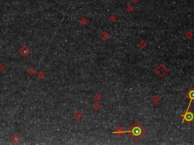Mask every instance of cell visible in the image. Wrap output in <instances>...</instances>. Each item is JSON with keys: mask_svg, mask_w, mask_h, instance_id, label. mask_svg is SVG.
<instances>
[{"mask_svg": "<svg viewBox=\"0 0 194 145\" xmlns=\"http://www.w3.org/2000/svg\"><path fill=\"white\" fill-rule=\"evenodd\" d=\"M182 116H183L182 122H186L187 123H190L193 121V119H194V114H193L192 112H190V110L186 111L185 114L182 115Z\"/></svg>", "mask_w": 194, "mask_h": 145, "instance_id": "7a4b0ae2", "label": "cell"}, {"mask_svg": "<svg viewBox=\"0 0 194 145\" xmlns=\"http://www.w3.org/2000/svg\"><path fill=\"white\" fill-rule=\"evenodd\" d=\"M3 68H4V67H3V66H2V64L0 63V72H1V71L3 70Z\"/></svg>", "mask_w": 194, "mask_h": 145, "instance_id": "277c9868", "label": "cell"}, {"mask_svg": "<svg viewBox=\"0 0 194 145\" xmlns=\"http://www.w3.org/2000/svg\"><path fill=\"white\" fill-rule=\"evenodd\" d=\"M125 133H128L135 141H137L144 135L145 130L137 122H135L132 126L130 127V129L125 132Z\"/></svg>", "mask_w": 194, "mask_h": 145, "instance_id": "6da1fadb", "label": "cell"}, {"mask_svg": "<svg viewBox=\"0 0 194 145\" xmlns=\"http://www.w3.org/2000/svg\"><path fill=\"white\" fill-rule=\"evenodd\" d=\"M188 98H190V104H189V105H188V107H187V110H186V111H188V110H190V104H191V103L194 101V88H191L189 91H188V93L186 94Z\"/></svg>", "mask_w": 194, "mask_h": 145, "instance_id": "3957f363", "label": "cell"}]
</instances>
